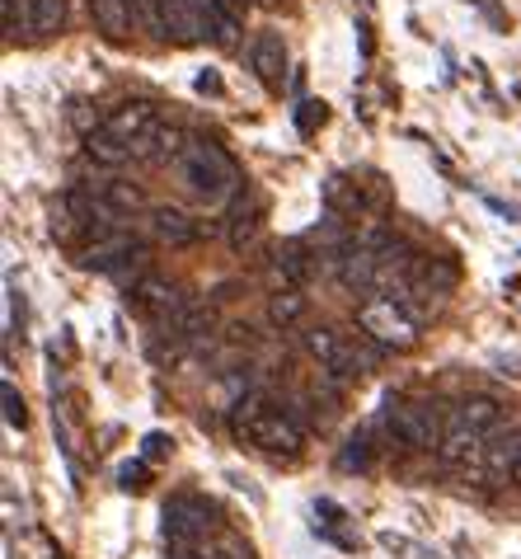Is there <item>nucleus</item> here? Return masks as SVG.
<instances>
[{"mask_svg": "<svg viewBox=\"0 0 521 559\" xmlns=\"http://www.w3.org/2000/svg\"><path fill=\"white\" fill-rule=\"evenodd\" d=\"M231 428L244 447L268 452V456H296L305 442V428L296 424V414L268 395H244L231 414Z\"/></svg>", "mask_w": 521, "mask_h": 559, "instance_id": "1", "label": "nucleus"}, {"mask_svg": "<svg viewBox=\"0 0 521 559\" xmlns=\"http://www.w3.org/2000/svg\"><path fill=\"white\" fill-rule=\"evenodd\" d=\"M179 179L189 183V193H197L211 207L231 203V198L240 193L235 160L221 146H211V142H189V151H183V160H179Z\"/></svg>", "mask_w": 521, "mask_h": 559, "instance_id": "2", "label": "nucleus"}, {"mask_svg": "<svg viewBox=\"0 0 521 559\" xmlns=\"http://www.w3.org/2000/svg\"><path fill=\"white\" fill-rule=\"evenodd\" d=\"M358 324H362V334L380 348H413V338H419V320H413L395 297H372L362 306Z\"/></svg>", "mask_w": 521, "mask_h": 559, "instance_id": "3", "label": "nucleus"}, {"mask_svg": "<svg viewBox=\"0 0 521 559\" xmlns=\"http://www.w3.org/2000/svg\"><path fill=\"white\" fill-rule=\"evenodd\" d=\"M85 269H99V273H113L122 277V283H136V277H146L142 273V263H146V250L136 245L128 230H113V236H99V240H89L85 245V254H81Z\"/></svg>", "mask_w": 521, "mask_h": 559, "instance_id": "4", "label": "nucleus"}, {"mask_svg": "<svg viewBox=\"0 0 521 559\" xmlns=\"http://www.w3.org/2000/svg\"><path fill=\"white\" fill-rule=\"evenodd\" d=\"M386 424L404 447H413V452H433V447H441L447 418H441L433 405H409V400H400V405L386 409Z\"/></svg>", "mask_w": 521, "mask_h": 559, "instance_id": "5", "label": "nucleus"}, {"mask_svg": "<svg viewBox=\"0 0 521 559\" xmlns=\"http://www.w3.org/2000/svg\"><path fill=\"white\" fill-rule=\"evenodd\" d=\"M305 353H311L315 367L325 371V377H334V381H352L362 371L358 348H352L339 330H311L305 334Z\"/></svg>", "mask_w": 521, "mask_h": 559, "instance_id": "6", "label": "nucleus"}, {"mask_svg": "<svg viewBox=\"0 0 521 559\" xmlns=\"http://www.w3.org/2000/svg\"><path fill=\"white\" fill-rule=\"evenodd\" d=\"M128 301L132 310H142L146 320H156V324H170L183 301L189 297H179V287L170 283V277H156V273H146V277H136V283L128 287Z\"/></svg>", "mask_w": 521, "mask_h": 559, "instance_id": "7", "label": "nucleus"}, {"mask_svg": "<svg viewBox=\"0 0 521 559\" xmlns=\"http://www.w3.org/2000/svg\"><path fill=\"white\" fill-rule=\"evenodd\" d=\"M437 452H441V461H447V465H470V461H484L488 438L470 424L461 409H456L447 418V428H441V447H437Z\"/></svg>", "mask_w": 521, "mask_h": 559, "instance_id": "8", "label": "nucleus"}, {"mask_svg": "<svg viewBox=\"0 0 521 559\" xmlns=\"http://www.w3.org/2000/svg\"><path fill=\"white\" fill-rule=\"evenodd\" d=\"M319 269H325L319 254H305L301 245H282V250L272 254V263H268V277H272V287L278 292H301Z\"/></svg>", "mask_w": 521, "mask_h": 559, "instance_id": "9", "label": "nucleus"}, {"mask_svg": "<svg viewBox=\"0 0 521 559\" xmlns=\"http://www.w3.org/2000/svg\"><path fill=\"white\" fill-rule=\"evenodd\" d=\"M207 526H211V508L207 503H197V499L165 503V536L179 540V546H189V540L207 536Z\"/></svg>", "mask_w": 521, "mask_h": 559, "instance_id": "10", "label": "nucleus"}, {"mask_svg": "<svg viewBox=\"0 0 521 559\" xmlns=\"http://www.w3.org/2000/svg\"><path fill=\"white\" fill-rule=\"evenodd\" d=\"M250 67L268 90H282V81H287V43H282V34H258L250 43Z\"/></svg>", "mask_w": 521, "mask_h": 559, "instance_id": "11", "label": "nucleus"}, {"mask_svg": "<svg viewBox=\"0 0 521 559\" xmlns=\"http://www.w3.org/2000/svg\"><path fill=\"white\" fill-rule=\"evenodd\" d=\"M104 128H109L122 146L136 151L150 132H156V108H150V104H122V108H113V114L104 118Z\"/></svg>", "mask_w": 521, "mask_h": 559, "instance_id": "12", "label": "nucleus"}, {"mask_svg": "<svg viewBox=\"0 0 521 559\" xmlns=\"http://www.w3.org/2000/svg\"><path fill=\"white\" fill-rule=\"evenodd\" d=\"M150 236H156L160 245H170V250H183V245H193V240H203V230L207 226H197L189 212H179V207H150Z\"/></svg>", "mask_w": 521, "mask_h": 559, "instance_id": "13", "label": "nucleus"}, {"mask_svg": "<svg viewBox=\"0 0 521 559\" xmlns=\"http://www.w3.org/2000/svg\"><path fill=\"white\" fill-rule=\"evenodd\" d=\"M183 151H189V136H183L179 128H165V122H156V132H150L146 142L136 146V160H146V165H174L179 169Z\"/></svg>", "mask_w": 521, "mask_h": 559, "instance_id": "14", "label": "nucleus"}, {"mask_svg": "<svg viewBox=\"0 0 521 559\" xmlns=\"http://www.w3.org/2000/svg\"><path fill=\"white\" fill-rule=\"evenodd\" d=\"M89 14L109 38H128L136 24V0H89Z\"/></svg>", "mask_w": 521, "mask_h": 559, "instance_id": "15", "label": "nucleus"}, {"mask_svg": "<svg viewBox=\"0 0 521 559\" xmlns=\"http://www.w3.org/2000/svg\"><path fill=\"white\" fill-rule=\"evenodd\" d=\"M66 24V0H28V34L48 38Z\"/></svg>", "mask_w": 521, "mask_h": 559, "instance_id": "16", "label": "nucleus"}, {"mask_svg": "<svg viewBox=\"0 0 521 559\" xmlns=\"http://www.w3.org/2000/svg\"><path fill=\"white\" fill-rule=\"evenodd\" d=\"M85 151H89V155H95V160H99V165H122V160H132V155H136L132 146H122V142H118V136H113L109 128H104V122H99V128H95V132H89V136H85Z\"/></svg>", "mask_w": 521, "mask_h": 559, "instance_id": "17", "label": "nucleus"}, {"mask_svg": "<svg viewBox=\"0 0 521 559\" xmlns=\"http://www.w3.org/2000/svg\"><path fill=\"white\" fill-rule=\"evenodd\" d=\"M484 465L494 475H517V465H521V438H488V452H484Z\"/></svg>", "mask_w": 521, "mask_h": 559, "instance_id": "18", "label": "nucleus"}, {"mask_svg": "<svg viewBox=\"0 0 521 559\" xmlns=\"http://www.w3.org/2000/svg\"><path fill=\"white\" fill-rule=\"evenodd\" d=\"M461 414L470 418L474 428L484 432V438H498V432H502V424H508V418H502V409L494 405V400H465V405H461Z\"/></svg>", "mask_w": 521, "mask_h": 559, "instance_id": "19", "label": "nucleus"}, {"mask_svg": "<svg viewBox=\"0 0 521 559\" xmlns=\"http://www.w3.org/2000/svg\"><path fill=\"white\" fill-rule=\"evenodd\" d=\"M231 245L235 250H244V245H254V236H258V203H240L235 207V216H231Z\"/></svg>", "mask_w": 521, "mask_h": 559, "instance_id": "20", "label": "nucleus"}, {"mask_svg": "<svg viewBox=\"0 0 521 559\" xmlns=\"http://www.w3.org/2000/svg\"><path fill=\"white\" fill-rule=\"evenodd\" d=\"M305 316V297L301 292H272V301H268V320L272 324H296Z\"/></svg>", "mask_w": 521, "mask_h": 559, "instance_id": "21", "label": "nucleus"}, {"mask_svg": "<svg viewBox=\"0 0 521 559\" xmlns=\"http://www.w3.org/2000/svg\"><path fill=\"white\" fill-rule=\"evenodd\" d=\"M99 193H104V203H109L118 216L142 212V193H136L132 183H99Z\"/></svg>", "mask_w": 521, "mask_h": 559, "instance_id": "22", "label": "nucleus"}, {"mask_svg": "<svg viewBox=\"0 0 521 559\" xmlns=\"http://www.w3.org/2000/svg\"><path fill=\"white\" fill-rule=\"evenodd\" d=\"M339 461H343V471H366V465H372V442H366L362 432H358V438H348Z\"/></svg>", "mask_w": 521, "mask_h": 559, "instance_id": "23", "label": "nucleus"}, {"mask_svg": "<svg viewBox=\"0 0 521 559\" xmlns=\"http://www.w3.org/2000/svg\"><path fill=\"white\" fill-rule=\"evenodd\" d=\"M0 14H5V34L28 28V0H0Z\"/></svg>", "mask_w": 521, "mask_h": 559, "instance_id": "24", "label": "nucleus"}, {"mask_svg": "<svg viewBox=\"0 0 521 559\" xmlns=\"http://www.w3.org/2000/svg\"><path fill=\"white\" fill-rule=\"evenodd\" d=\"M319 122H325V104H315V99H311V104H301V108H296V128H301L305 136H311Z\"/></svg>", "mask_w": 521, "mask_h": 559, "instance_id": "25", "label": "nucleus"}, {"mask_svg": "<svg viewBox=\"0 0 521 559\" xmlns=\"http://www.w3.org/2000/svg\"><path fill=\"white\" fill-rule=\"evenodd\" d=\"M24 418H28V414H24V400H20V391H14V385L5 381V424H10V428H24Z\"/></svg>", "mask_w": 521, "mask_h": 559, "instance_id": "26", "label": "nucleus"}, {"mask_svg": "<svg viewBox=\"0 0 521 559\" xmlns=\"http://www.w3.org/2000/svg\"><path fill=\"white\" fill-rule=\"evenodd\" d=\"M170 438H165V432H150V438H146V461H160L165 452H170Z\"/></svg>", "mask_w": 521, "mask_h": 559, "instance_id": "27", "label": "nucleus"}, {"mask_svg": "<svg viewBox=\"0 0 521 559\" xmlns=\"http://www.w3.org/2000/svg\"><path fill=\"white\" fill-rule=\"evenodd\" d=\"M197 90H203V95H221V75L217 71H203V75H197Z\"/></svg>", "mask_w": 521, "mask_h": 559, "instance_id": "28", "label": "nucleus"}]
</instances>
